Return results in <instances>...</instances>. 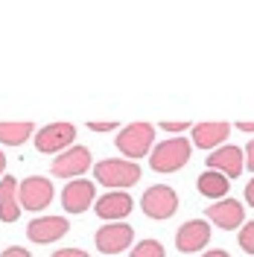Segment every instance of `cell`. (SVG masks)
<instances>
[{"label": "cell", "instance_id": "484cf974", "mask_svg": "<svg viewBox=\"0 0 254 257\" xmlns=\"http://www.w3.org/2000/svg\"><path fill=\"white\" fill-rule=\"evenodd\" d=\"M245 202H248V205L254 208V178L248 181V184H245Z\"/></svg>", "mask_w": 254, "mask_h": 257}, {"label": "cell", "instance_id": "5b68a950", "mask_svg": "<svg viewBox=\"0 0 254 257\" xmlns=\"http://www.w3.org/2000/svg\"><path fill=\"white\" fill-rule=\"evenodd\" d=\"M18 202L24 210H44L53 202V184L44 176H30L18 181Z\"/></svg>", "mask_w": 254, "mask_h": 257}, {"label": "cell", "instance_id": "5bb4252c", "mask_svg": "<svg viewBox=\"0 0 254 257\" xmlns=\"http://www.w3.org/2000/svg\"><path fill=\"white\" fill-rule=\"evenodd\" d=\"M205 210H207V219L213 225H219V228H225V231L239 228L242 219H245V208L239 205L237 199H219L216 205H210Z\"/></svg>", "mask_w": 254, "mask_h": 257}, {"label": "cell", "instance_id": "7a4b0ae2", "mask_svg": "<svg viewBox=\"0 0 254 257\" xmlns=\"http://www.w3.org/2000/svg\"><path fill=\"white\" fill-rule=\"evenodd\" d=\"M190 155H193V144L187 138H170V141H164L152 149L149 164H152L155 173H175L190 161Z\"/></svg>", "mask_w": 254, "mask_h": 257}, {"label": "cell", "instance_id": "9c48e42d", "mask_svg": "<svg viewBox=\"0 0 254 257\" xmlns=\"http://www.w3.org/2000/svg\"><path fill=\"white\" fill-rule=\"evenodd\" d=\"M207 170L213 173H222L225 178H237L242 170H245V155L242 149L234 144H222L219 149H213L207 155Z\"/></svg>", "mask_w": 254, "mask_h": 257}, {"label": "cell", "instance_id": "603a6c76", "mask_svg": "<svg viewBox=\"0 0 254 257\" xmlns=\"http://www.w3.org/2000/svg\"><path fill=\"white\" fill-rule=\"evenodd\" d=\"M88 128H91V132H117V123H111V120H108V123H94V120H91Z\"/></svg>", "mask_w": 254, "mask_h": 257}, {"label": "cell", "instance_id": "cb8c5ba5", "mask_svg": "<svg viewBox=\"0 0 254 257\" xmlns=\"http://www.w3.org/2000/svg\"><path fill=\"white\" fill-rule=\"evenodd\" d=\"M242 155H245V167L254 173V138L248 141V146H245V152H242Z\"/></svg>", "mask_w": 254, "mask_h": 257}, {"label": "cell", "instance_id": "e0dca14e", "mask_svg": "<svg viewBox=\"0 0 254 257\" xmlns=\"http://www.w3.org/2000/svg\"><path fill=\"white\" fill-rule=\"evenodd\" d=\"M199 193L202 196H207V199H225L228 196V178L222 176V173H213V170H207V173H202L199 176Z\"/></svg>", "mask_w": 254, "mask_h": 257}, {"label": "cell", "instance_id": "f1b7e54d", "mask_svg": "<svg viewBox=\"0 0 254 257\" xmlns=\"http://www.w3.org/2000/svg\"><path fill=\"white\" fill-rule=\"evenodd\" d=\"M3 170H6V155L0 152V173H3Z\"/></svg>", "mask_w": 254, "mask_h": 257}, {"label": "cell", "instance_id": "4316f807", "mask_svg": "<svg viewBox=\"0 0 254 257\" xmlns=\"http://www.w3.org/2000/svg\"><path fill=\"white\" fill-rule=\"evenodd\" d=\"M202 257H231V254L222 251V248H213V251H207V254H202Z\"/></svg>", "mask_w": 254, "mask_h": 257}, {"label": "cell", "instance_id": "3957f363", "mask_svg": "<svg viewBox=\"0 0 254 257\" xmlns=\"http://www.w3.org/2000/svg\"><path fill=\"white\" fill-rule=\"evenodd\" d=\"M152 141H155V126H149V123H129V126L114 138L117 149H120L126 158H143V155L152 149Z\"/></svg>", "mask_w": 254, "mask_h": 257}, {"label": "cell", "instance_id": "8992f818", "mask_svg": "<svg viewBox=\"0 0 254 257\" xmlns=\"http://www.w3.org/2000/svg\"><path fill=\"white\" fill-rule=\"evenodd\" d=\"M73 138H76V126L73 123H50V126H44L35 135V149L44 152V155L64 152V149H70Z\"/></svg>", "mask_w": 254, "mask_h": 257}, {"label": "cell", "instance_id": "d4e9b609", "mask_svg": "<svg viewBox=\"0 0 254 257\" xmlns=\"http://www.w3.org/2000/svg\"><path fill=\"white\" fill-rule=\"evenodd\" d=\"M53 257H88V254H85L82 248H59Z\"/></svg>", "mask_w": 254, "mask_h": 257}, {"label": "cell", "instance_id": "2e32d148", "mask_svg": "<svg viewBox=\"0 0 254 257\" xmlns=\"http://www.w3.org/2000/svg\"><path fill=\"white\" fill-rule=\"evenodd\" d=\"M21 216V202H18V181L12 176L0 178V219L15 222Z\"/></svg>", "mask_w": 254, "mask_h": 257}, {"label": "cell", "instance_id": "277c9868", "mask_svg": "<svg viewBox=\"0 0 254 257\" xmlns=\"http://www.w3.org/2000/svg\"><path fill=\"white\" fill-rule=\"evenodd\" d=\"M141 208L149 219H170L175 210H178V193L167 184H155L143 193Z\"/></svg>", "mask_w": 254, "mask_h": 257}, {"label": "cell", "instance_id": "8fae6325", "mask_svg": "<svg viewBox=\"0 0 254 257\" xmlns=\"http://www.w3.org/2000/svg\"><path fill=\"white\" fill-rule=\"evenodd\" d=\"M67 231H70V228H67V219H64V216H38V219H32V222L27 225V237H30L32 242H38V245L62 240Z\"/></svg>", "mask_w": 254, "mask_h": 257}, {"label": "cell", "instance_id": "83f0119b", "mask_svg": "<svg viewBox=\"0 0 254 257\" xmlns=\"http://www.w3.org/2000/svg\"><path fill=\"white\" fill-rule=\"evenodd\" d=\"M237 128H239V132H248V135H251V132H254V123H237Z\"/></svg>", "mask_w": 254, "mask_h": 257}, {"label": "cell", "instance_id": "44dd1931", "mask_svg": "<svg viewBox=\"0 0 254 257\" xmlns=\"http://www.w3.org/2000/svg\"><path fill=\"white\" fill-rule=\"evenodd\" d=\"M161 128H164V132H175V135H178V132H187V128H190V120H164V123H161Z\"/></svg>", "mask_w": 254, "mask_h": 257}, {"label": "cell", "instance_id": "7c38bea8", "mask_svg": "<svg viewBox=\"0 0 254 257\" xmlns=\"http://www.w3.org/2000/svg\"><path fill=\"white\" fill-rule=\"evenodd\" d=\"M94 202V181L88 178H73L70 184H64L62 190V205L67 213H85Z\"/></svg>", "mask_w": 254, "mask_h": 257}, {"label": "cell", "instance_id": "30bf717a", "mask_svg": "<svg viewBox=\"0 0 254 257\" xmlns=\"http://www.w3.org/2000/svg\"><path fill=\"white\" fill-rule=\"evenodd\" d=\"M207 242H210V225L205 219H190L175 231V245L178 251L193 254V251H202Z\"/></svg>", "mask_w": 254, "mask_h": 257}, {"label": "cell", "instance_id": "9a60e30c", "mask_svg": "<svg viewBox=\"0 0 254 257\" xmlns=\"http://www.w3.org/2000/svg\"><path fill=\"white\" fill-rule=\"evenodd\" d=\"M228 135H231L228 123H196L193 126V146L213 152V149H219L225 144Z\"/></svg>", "mask_w": 254, "mask_h": 257}, {"label": "cell", "instance_id": "d6986e66", "mask_svg": "<svg viewBox=\"0 0 254 257\" xmlns=\"http://www.w3.org/2000/svg\"><path fill=\"white\" fill-rule=\"evenodd\" d=\"M129 257H167V248H164L158 240H141L132 248Z\"/></svg>", "mask_w": 254, "mask_h": 257}, {"label": "cell", "instance_id": "6da1fadb", "mask_svg": "<svg viewBox=\"0 0 254 257\" xmlns=\"http://www.w3.org/2000/svg\"><path fill=\"white\" fill-rule=\"evenodd\" d=\"M94 178L99 184L111 187V190H126V187H132V184L141 181V167H138L135 161L108 158V161L94 164Z\"/></svg>", "mask_w": 254, "mask_h": 257}, {"label": "cell", "instance_id": "ffe728a7", "mask_svg": "<svg viewBox=\"0 0 254 257\" xmlns=\"http://www.w3.org/2000/svg\"><path fill=\"white\" fill-rule=\"evenodd\" d=\"M237 240H239V248H242L245 254H254V219L242 225V231H239Z\"/></svg>", "mask_w": 254, "mask_h": 257}, {"label": "cell", "instance_id": "4fadbf2b", "mask_svg": "<svg viewBox=\"0 0 254 257\" xmlns=\"http://www.w3.org/2000/svg\"><path fill=\"white\" fill-rule=\"evenodd\" d=\"M132 208H135V199H132L126 190H111V193H105V196H99V199H96V208L94 210H96V216H99V219L117 222V219L129 216Z\"/></svg>", "mask_w": 254, "mask_h": 257}, {"label": "cell", "instance_id": "ba28073f", "mask_svg": "<svg viewBox=\"0 0 254 257\" xmlns=\"http://www.w3.org/2000/svg\"><path fill=\"white\" fill-rule=\"evenodd\" d=\"M91 170V152H88V146H70V149H64L59 158L53 161V167H50V173L56 178H76L82 173H88Z\"/></svg>", "mask_w": 254, "mask_h": 257}, {"label": "cell", "instance_id": "7402d4cb", "mask_svg": "<svg viewBox=\"0 0 254 257\" xmlns=\"http://www.w3.org/2000/svg\"><path fill=\"white\" fill-rule=\"evenodd\" d=\"M0 257H32V254L24 248V245H9V248H6Z\"/></svg>", "mask_w": 254, "mask_h": 257}, {"label": "cell", "instance_id": "52a82bcc", "mask_svg": "<svg viewBox=\"0 0 254 257\" xmlns=\"http://www.w3.org/2000/svg\"><path fill=\"white\" fill-rule=\"evenodd\" d=\"M135 240V231H132V225L126 222H108L102 225L99 231H96V248L102 251V254H120V251H126L129 245Z\"/></svg>", "mask_w": 254, "mask_h": 257}, {"label": "cell", "instance_id": "ac0fdd59", "mask_svg": "<svg viewBox=\"0 0 254 257\" xmlns=\"http://www.w3.org/2000/svg\"><path fill=\"white\" fill-rule=\"evenodd\" d=\"M32 126L30 120H24V123H0V144L3 146H21L27 138H32Z\"/></svg>", "mask_w": 254, "mask_h": 257}]
</instances>
